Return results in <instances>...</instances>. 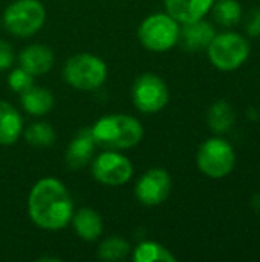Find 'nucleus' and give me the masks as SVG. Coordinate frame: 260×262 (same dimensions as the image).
<instances>
[{
	"instance_id": "1",
	"label": "nucleus",
	"mask_w": 260,
	"mask_h": 262,
	"mask_svg": "<svg viewBox=\"0 0 260 262\" xmlns=\"http://www.w3.org/2000/svg\"><path fill=\"white\" fill-rule=\"evenodd\" d=\"M74 201L67 187L54 177L38 180L28 195V213L41 230L57 232L70 224Z\"/></svg>"
},
{
	"instance_id": "2",
	"label": "nucleus",
	"mask_w": 260,
	"mask_h": 262,
	"mask_svg": "<svg viewBox=\"0 0 260 262\" xmlns=\"http://www.w3.org/2000/svg\"><path fill=\"white\" fill-rule=\"evenodd\" d=\"M90 132L97 146L112 150L132 149L141 143L144 137V127L139 120L126 114H109L98 118Z\"/></svg>"
},
{
	"instance_id": "3",
	"label": "nucleus",
	"mask_w": 260,
	"mask_h": 262,
	"mask_svg": "<svg viewBox=\"0 0 260 262\" xmlns=\"http://www.w3.org/2000/svg\"><path fill=\"white\" fill-rule=\"evenodd\" d=\"M210 63L221 72H234L241 69L251 54L248 38L236 31L216 32L205 49Z\"/></svg>"
},
{
	"instance_id": "4",
	"label": "nucleus",
	"mask_w": 260,
	"mask_h": 262,
	"mask_svg": "<svg viewBox=\"0 0 260 262\" xmlns=\"http://www.w3.org/2000/svg\"><path fill=\"white\" fill-rule=\"evenodd\" d=\"M107 64L98 55L80 52L67 58L63 68L64 81L77 91H98L107 80Z\"/></svg>"
},
{
	"instance_id": "5",
	"label": "nucleus",
	"mask_w": 260,
	"mask_h": 262,
	"mask_svg": "<svg viewBox=\"0 0 260 262\" xmlns=\"http://www.w3.org/2000/svg\"><path fill=\"white\" fill-rule=\"evenodd\" d=\"M181 23L167 12L147 15L138 26L139 43L152 52H167L179 43Z\"/></svg>"
},
{
	"instance_id": "6",
	"label": "nucleus",
	"mask_w": 260,
	"mask_h": 262,
	"mask_svg": "<svg viewBox=\"0 0 260 262\" xmlns=\"http://www.w3.org/2000/svg\"><path fill=\"white\" fill-rule=\"evenodd\" d=\"M196 166L205 177L222 180L228 177L236 166V152L231 143L221 135L205 140L196 152Z\"/></svg>"
},
{
	"instance_id": "7",
	"label": "nucleus",
	"mask_w": 260,
	"mask_h": 262,
	"mask_svg": "<svg viewBox=\"0 0 260 262\" xmlns=\"http://www.w3.org/2000/svg\"><path fill=\"white\" fill-rule=\"evenodd\" d=\"M46 20V9L40 0H15L3 12V25L15 37L37 34Z\"/></svg>"
},
{
	"instance_id": "8",
	"label": "nucleus",
	"mask_w": 260,
	"mask_h": 262,
	"mask_svg": "<svg viewBox=\"0 0 260 262\" xmlns=\"http://www.w3.org/2000/svg\"><path fill=\"white\" fill-rule=\"evenodd\" d=\"M170 100L167 83L153 72H144L133 81L132 101L133 106L143 114L161 112Z\"/></svg>"
},
{
	"instance_id": "9",
	"label": "nucleus",
	"mask_w": 260,
	"mask_h": 262,
	"mask_svg": "<svg viewBox=\"0 0 260 262\" xmlns=\"http://www.w3.org/2000/svg\"><path fill=\"white\" fill-rule=\"evenodd\" d=\"M90 172L93 180L104 186H123L132 180L133 164L124 154L106 149L93 158Z\"/></svg>"
},
{
	"instance_id": "10",
	"label": "nucleus",
	"mask_w": 260,
	"mask_h": 262,
	"mask_svg": "<svg viewBox=\"0 0 260 262\" xmlns=\"http://www.w3.org/2000/svg\"><path fill=\"white\" fill-rule=\"evenodd\" d=\"M172 177L166 169L153 167L144 172L135 184L136 200L147 207H156L167 201L172 193Z\"/></svg>"
},
{
	"instance_id": "11",
	"label": "nucleus",
	"mask_w": 260,
	"mask_h": 262,
	"mask_svg": "<svg viewBox=\"0 0 260 262\" xmlns=\"http://www.w3.org/2000/svg\"><path fill=\"white\" fill-rule=\"evenodd\" d=\"M215 35H216V28L213 26V23L207 21L205 18H201L196 21L181 25L179 43L188 52L204 51L208 48Z\"/></svg>"
},
{
	"instance_id": "12",
	"label": "nucleus",
	"mask_w": 260,
	"mask_h": 262,
	"mask_svg": "<svg viewBox=\"0 0 260 262\" xmlns=\"http://www.w3.org/2000/svg\"><path fill=\"white\" fill-rule=\"evenodd\" d=\"M166 12L178 23H190L201 18L211 11L216 0H162Z\"/></svg>"
},
{
	"instance_id": "13",
	"label": "nucleus",
	"mask_w": 260,
	"mask_h": 262,
	"mask_svg": "<svg viewBox=\"0 0 260 262\" xmlns=\"http://www.w3.org/2000/svg\"><path fill=\"white\" fill-rule=\"evenodd\" d=\"M95 147H97V143L90 129H81L72 138L66 150V163L69 169L80 170L86 167L93 157Z\"/></svg>"
},
{
	"instance_id": "14",
	"label": "nucleus",
	"mask_w": 260,
	"mask_h": 262,
	"mask_svg": "<svg viewBox=\"0 0 260 262\" xmlns=\"http://www.w3.org/2000/svg\"><path fill=\"white\" fill-rule=\"evenodd\" d=\"M54 52L46 45L34 43L20 51L18 63L20 68L28 71L31 75H43L48 74L54 66Z\"/></svg>"
},
{
	"instance_id": "15",
	"label": "nucleus",
	"mask_w": 260,
	"mask_h": 262,
	"mask_svg": "<svg viewBox=\"0 0 260 262\" xmlns=\"http://www.w3.org/2000/svg\"><path fill=\"white\" fill-rule=\"evenodd\" d=\"M70 224L83 241L93 243L103 235V220L100 213L90 207H81L74 212Z\"/></svg>"
},
{
	"instance_id": "16",
	"label": "nucleus",
	"mask_w": 260,
	"mask_h": 262,
	"mask_svg": "<svg viewBox=\"0 0 260 262\" xmlns=\"http://www.w3.org/2000/svg\"><path fill=\"white\" fill-rule=\"evenodd\" d=\"M23 134V118L8 101L0 100V146L14 144Z\"/></svg>"
},
{
	"instance_id": "17",
	"label": "nucleus",
	"mask_w": 260,
	"mask_h": 262,
	"mask_svg": "<svg viewBox=\"0 0 260 262\" xmlns=\"http://www.w3.org/2000/svg\"><path fill=\"white\" fill-rule=\"evenodd\" d=\"M20 103L26 114L32 117H43L54 107V95L49 89L32 84L20 94Z\"/></svg>"
},
{
	"instance_id": "18",
	"label": "nucleus",
	"mask_w": 260,
	"mask_h": 262,
	"mask_svg": "<svg viewBox=\"0 0 260 262\" xmlns=\"http://www.w3.org/2000/svg\"><path fill=\"white\" fill-rule=\"evenodd\" d=\"M207 126L216 135H224L230 132L236 123V111L227 100H216L207 111L205 115Z\"/></svg>"
},
{
	"instance_id": "19",
	"label": "nucleus",
	"mask_w": 260,
	"mask_h": 262,
	"mask_svg": "<svg viewBox=\"0 0 260 262\" xmlns=\"http://www.w3.org/2000/svg\"><path fill=\"white\" fill-rule=\"evenodd\" d=\"M135 262H175L176 256L156 241H143L132 250Z\"/></svg>"
},
{
	"instance_id": "20",
	"label": "nucleus",
	"mask_w": 260,
	"mask_h": 262,
	"mask_svg": "<svg viewBox=\"0 0 260 262\" xmlns=\"http://www.w3.org/2000/svg\"><path fill=\"white\" fill-rule=\"evenodd\" d=\"M210 12H213L216 23L224 28H233L239 25L244 17L239 0H216Z\"/></svg>"
},
{
	"instance_id": "21",
	"label": "nucleus",
	"mask_w": 260,
	"mask_h": 262,
	"mask_svg": "<svg viewBox=\"0 0 260 262\" xmlns=\"http://www.w3.org/2000/svg\"><path fill=\"white\" fill-rule=\"evenodd\" d=\"M132 253L130 244L121 236H109L98 246V258L103 261L118 262L126 259Z\"/></svg>"
},
{
	"instance_id": "22",
	"label": "nucleus",
	"mask_w": 260,
	"mask_h": 262,
	"mask_svg": "<svg viewBox=\"0 0 260 262\" xmlns=\"http://www.w3.org/2000/svg\"><path fill=\"white\" fill-rule=\"evenodd\" d=\"M26 143L34 147H49L55 143V130L52 124L46 121H37L26 127L23 132Z\"/></svg>"
},
{
	"instance_id": "23",
	"label": "nucleus",
	"mask_w": 260,
	"mask_h": 262,
	"mask_svg": "<svg viewBox=\"0 0 260 262\" xmlns=\"http://www.w3.org/2000/svg\"><path fill=\"white\" fill-rule=\"evenodd\" d=\"M34 84V75H31L23 68H15L8 75V86L11 91L21 94L23 91L29 89Z\"/></svg>"
},
{
	"instance_id": "24",
	"label": "nucleus",
	"mask_w": 260,
	"mask_h": 262,
	"mask_svg": "<svg viewBox=\"0 0 260 262\" xmlns=\"http://www.w3.org/2000/svg\"><path fill=\"white\" fill-rule=\"evenodd\" d=\"M244 26H245V32L248 37H253V38L260 37V8H253L248 11Z\"/></svg>"
},
{
	"instance_id": "25",
	"label": "nucleus",
	"mask_w": 260,
	"mask_h": 262,
	"mask_svg": "<svg viewBox=\"0 0 260 262\" xmlns=\"http://www.w3.org/2000/svg\"><path fill=\"white\" fill-rule=\"evenodd\" d=\"M12 63H14V49H12V46L8 41L0 40V72L9 69L12 66Z\"/></svg>"
},
{
	"instance_id": "26",
	"label": "nucleus",
	"mask_w": 260,
	"mask_h": 262,
	"mask_svg": "<svg viewBox=\"0 0 260 262\" xmlns=\"http://www.w3.org/2000/svg\"><path fill=\"white\" fill-rule=\"evenodd\" d=\"M251 207H253V210L257 215H260V193L253 195V198H251Z\"/></svg>"
},
{
	"instance_id": "27",
	"label": "nucleus",
	"mask_w": 260,
	"mask_h": 262,
	"mask_svg": "<svg viewBox=\"0 0 260 262\" xmlns=\"http://www.w3.org/2000/svg\"><path fill=\"white\" fill-rule=\"evenodd\" d=\"M247 118L253 120V121H257L259 120V111L256 107H248L247 109Z\"/></svg>"
}]
</instances>
